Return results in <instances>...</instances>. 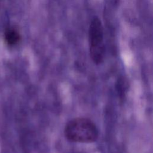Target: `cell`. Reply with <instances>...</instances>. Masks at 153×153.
Returning a JSON list of instances; mask_svg holds the SVG:
<instances>
[{"mask_svg":"<svg viewBox=\"0 0 153 153\" xmlns=\"http://www.w3.org/2000/svg\"><path fill=\"white\" fill-rule=\"evenodd\" d=\"M66 138L71 142L78 143H92L99 136L96 124L87 118H75L69 121L64 129Z\"/></svg>","mask_w":153,"mask_h":153,"instance_id":"1","label":"cell"},{"mask_svg":"<svg viewBox=\"0 0 153 153\" xmlns=\"http://www.w3.org/2000/svg\"><path fill=\"white\" fill-rule=\"evenodd\" d=\"M88 42L90 58L95 64H100L104 60L105 45L102 22L97 17H94L90 22Z\"/></svg>","mask_w":153,"mask_h":153,"instance_id":"2","label":"cell"},{"mask_svg":"<svg viewBox=\"0 0 153 153\" xmlns=\"http://www.w3.org/2000/svg\"><path fill=\"white\" fill-rule=\"evenodd\" d=\"M4 39L7 45L14 46L20 41V35L15 29L8 28L4 32Z\"/></svg>","mask_w":153,"mask_h":153,"instance_id":"3","label":"cell"}]
</instances>
